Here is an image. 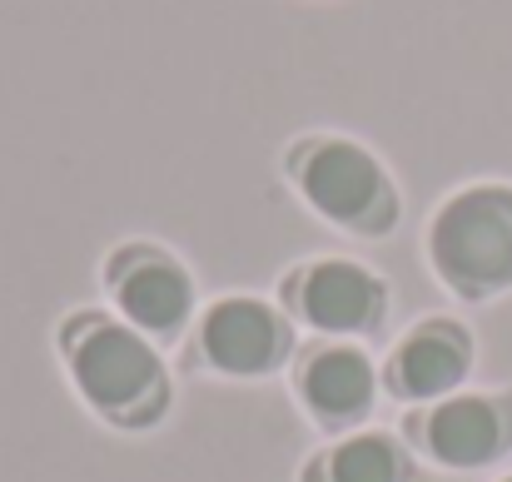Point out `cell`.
I'll list each match as a JSON object with an SVG mask.
<instances>
[{"label": "cell", "instance_id": "2", "mask_svg": "<svg viewBox=\"0 0 512 482\" xmlns=\"http://www.w3.org/2000/svg\"><path fill=\"white\" fill-rule=\"evenodd\" d=\"M299 174H304V194H309L324 214L343 219V224L368 219V214L383 204V194H388L383 169L373 164V155H363V150L348 145V140L314 145Z\"/></svg>", "mask_w": 512, "mask_h": 482}, {"label": "cell", "instance_id": "3", "mask_svg": "<svg viewBox=\"0 0 512 482\" xmlns=\"http://www.w3.org/2000/svg\"><path fill=\"white\" fill-rule=\"evenodd\" d=\"M75 378L100 408H125L155 383V353L125 328H95L75 353Z\"/></svg>", "mask_w": 512, "mask_h": 482}, {"label": "cell", "instance_id": "7", "mask_svg": "<svg viewBox=\"0 0 512 482\" xmlns=\"http://www.w3.org/2000/svg\"><path fill=\"white\" fill-rule=\"evenodd\" d=\"M304 309L324 328H363L378 314V289L363 269L353 264H324L304 284Z\"/></svg>", "mask_w": 512, "mask_h": 482}, {"label": "cell", "instance_id": "1", "mask_svg": "<svg viewBox=\"0 0 512 482\" xmlns=\"http://www.w3.org/2000/svg\"><path fill=\"white\" fill-rule=\"evenodd\" d=\"M433 259L463 294L512 284V189L483 184L448 199L433 224Z\"/></svg>", "mask_w": 512, "mask_h": 482}, {"label": "cell", "instance_id": "9", "mask_svg": "<svg viewBox=\"0 0 512 482\" xmlns=\"http://www.w3.org/2000/svg\"><path fill=\"white\" fill-rule=\"evenodd\" d=\"M120 299H125V314L135 323H145V328H174L184 319V309H189V289H184V279L174 274L170 264L135 269L125 279Z\"/></svg>", "mask_w": 512, "mask_h": 482}, {"label": "cell", "instance_id": "8", "mask_svg": "<svg viewBox=\"0 0 512 482\" xmlns=\"http://www.w3.org/2000/svg\"><path fill=\"white\" fill-rule=\"evenodd\" d=\"M304 388H309V403H314L319 413L348 418V413H358V408L368 403L373 378H368V363H363L353 348H334V353H324V358L309 363Z\"/></svg>", "mask_w": 512, "mask_h": 482}, {"label": "cell", "instance_id": "10", "mask_svg": "<svg viewBox=\"0 0 512 482\" xmlns=\"http://www.w3.org/2000/svg\"><path fill=\"white\" fill-rule=\"evenodd\" d=\"M403 463L383 438H353L334 458V482H398Z\"/></svg>", "mask_w": 512, "mask_h": 482}, {"label": "cell", "instance_id": "6", "mask_svg": "<svg viewBox=\"0 0 512 482\" xmlns=\"http://www.w3.org/2000/svg\"><path fill=\"white\" fill-rule=\"evenodd\" d=\"M468 373V338L458 328H423L398 348L393 378L403 393L428 398V393H448L458 378Z\"/></svg>", "mask_w": 512, "mask_h": 482}, {"label": "cell", "instance_id": "4", "mask_svg": "<svg viewBox=\"0 0 512 482\" xmlns=\"http://www.w3.org/2000/svg\"><path fill=\"white\" fill-rule=\"evenodd\" d=\"M428 443H433V453L443 463L478 468V463H493L508 448V418L488 398H453V403H443L433 413Z\"/></svg>", "mask_w": 512, "mask_h": 482}, {"label": "cell", "instance_id": "5", "mask_svg": "<svg viewBox=\"0 0 512 482\" xmlns=\"http://www.w3.org/2000/svg\"><path fill=\"white\" fill-rule=\"evenodd\" d=\"M204 348H209V358L219 363V368H229V373H259V368H269L274 363V353H279V323L269 309H259V304H239V299H229V304H219L209 323H204Z\"/></svg>", "mask_w": 512, "mask_h": 482}, {"label": "cell", "instance_id": "11", "mask_svg": "<svg viewBox=\"0 0 512 482\" xmlns=\"http://www.w3.org/2000/svg\"><path fill=\"white\" fill-rule=\"evenodd\" d=\"M508 482H512V478H508Z\"/></svg>", "mask_w": 512, "mask_h": 482}]
</instances>
